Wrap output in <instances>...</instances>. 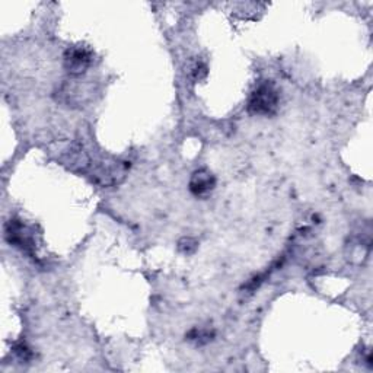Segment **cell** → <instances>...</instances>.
I'll return each mask as SVG.
<instances>
[{"instance_id":"cell-1","label":"cell","mask_w":373,"mask_h":373,"mask_svg":"<svg viewBox=\"0 0 373 373\" xmlns=\"http://www.w3.org/2000/svg\"><path fill=\"white\" fill-rule=\"evenodd\" d=\"M278 106V92L273 84L260 85L248 102V111L257 116H271Z\"/></svg>"},{"instance_id":"cell-2","label":"cell","mask_w":373,"mask_h":373,"mask_svg":"<svg viewBox=\"0 0 373 373\" xmlns=\"http://www.w3.org/2000/svg\"><path fill=\"white\" fill-rule=\"evenodd\" d=\"M6 238L8 241L21 248L25 253H33L35 244H34V237L33 233L29 232V229L19 221H10L6 226Z\"/></svg>"},{"instance_id":"cell-3","label":"cell","mask_w":373,"mask_h":373,"mask_svg":"<svg viewBox=\"0 0 373 373\" xmlns=\"http://www.w3.org/2000/svg\"><path fill=\"white\" fill-rule=\"evenodd\" d=\"M92 54L86 47H72L65 54V66L72 74L84 73L90 65Z\"/></svg>"},{"instance_id":"cell-4","label":"cell","mask_w":373,"mask_h":373,"mask_svg":"<svg viewBox=\"0 0 373 373\" xmlns=\"http://www.w3.org/2000/svg\"><path fill=\"white\" fill-rule=\"evenodd\" d=\"M214 184H216V180L209 170L201 169V170H197V173L193 175L190 181V190L196 196H203L214 189Z\"/></svg>"},{"instance_id":"cell-5","label":"cell","mask_w":373,"mask_h":373,"mask_svg":"<svg viewBox=\"0 0 373 373\" xmlns=\"http://www.w3.org/2000/svg\"><path fill=\"white\" fill-rule=\"evenodd\" d=\"M191 74H193V79L194 81H201L205 79V77L207 76V68L205 63H201V61H198V63H196L191 69Z\"/></svg>"}]
</instances>
